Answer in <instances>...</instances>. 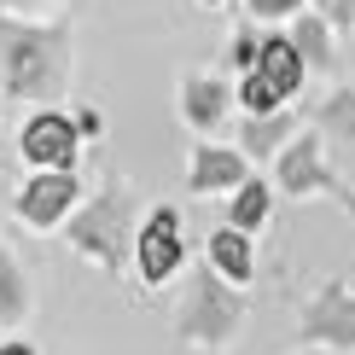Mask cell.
Segmentation results:
<instances>
[{"instance_id": "1", "label": "cell", "mask_w": 355, "mask_h": 355, "mask_svg": "<svg viewBox=\"0 0 355 355\" xmlns=\"http://www.w3.org/2000/svg\"><path fill=\"white\" fill-rule=\"evenodd\" d=\"M175 268H181V227H175V210H157L152 227L140 233V274L169 279Z\"/></svg>"}, {"instance_id": "2", "label": "cell", "mask_w": 355, "mask_h": 355, "mask_svg": "<svg viewBox=\"0 0 355 355\" xmlns=\"http://www.w3.org/2000/svg\"><path fill=\"white\" fill-rule=\"evenodd\" d=\"M70 152H76V128H70L64 116H35V123L24 128V157H29V164L64 169Z\"/></svg>"}, {"instance_id": "3", "label": "cell", "mask_w": 355, "mask_h": 355, "mask_svg": "<svg viewBox=\"0 0 355 355\" xmlns=\"http://www.w3.org/2000/svg\"><path fill=\"white\" fill-rule=\"evenodd\" d=\"M76 198V175H41V181H29L24 187V198H18V210L29 216V221H58L64 216V204Z\"/></svg>"}, {"instance_id": "4", "label": "cell", "mask_w": 355, "mask_h": 355, "mask_svg": "<svg viewBox=\"0 0 355 355\" xmlns=\"http://www.w3.org/2000/svg\"><path fill=\"white\" fill-rule=\"evenodd\" d=\"M257 70L279 87V94H291V87L303 82V58H297V47H291V41H268V47L257 53Z\"/></svg>"}, {"instance_id": "5", "label": "cell", "mask_w": 355, "mask_h": 355, "mask_svg": "<svg viewBox=\"0 0 355 355\" xmlns=\"http://www.w3.org/2000/svg\"><path fill=\"white\" fill-rule=\"evenodd\" d=\"M245 175V164L233 152H198V169H192V187L210 192V187H233Z\"/></svg>"}, {"instance_id": "6", "label": "cell", "mask_w": 355, "mask_h": 355, "mask_svg": "<svg viewBox=\"0 0 355 355\" xmlns=\"http://www.w3.org/2000/svg\"><path fill=\"white\" fill-rule=\"evenodd\" d=\"M210 257H216V268L227 274V279H245V274H250V245H245V233H216V239H210Z\"/></svg>"}, {"instance_id": "7", "label": "cell", "mask_w": 355, "mask_h": 355, "mask_svg": "<svg viewBox=\"0 0 355 355\" xmlns=\"http://www.w3.org/2000/svg\"><path fill=\"white\" fill-rule=\"evenodd\" d=\"M262 216H268V187H262V181H245L239 198H233V221H239V227H257Z\"/></svg>"}, {"instance_id": "8", "label": "cell", "mask_w": 355, "mask_h": 355, "mask_svg": "<svg viewBox=\"0 0 355 355\" xmlns=\"http://www.w3.org/2000/svg\"><path fill=\"white\" fill-rule=\"evenodd\" d=\"M279 99H286V94H279V87H274L268 76H262V70H257V76L245 82V105H250V111H274Z\"/></svg>"}, {"instance_id": "9", "label": "cell", "mask_w": 355, "mask_h": 355, "mask_svg": "<svg viewBox=\"0 0 355 355\" xmlns=\"http://www.w3.org/2000/svg\"><path fill=\"white\" fill-rule=\"evenodd\" d=\"M257 6H262V12H286L291 0H257Z\"/></svg>"}, {"instance_id": "10", "label": "cell", "mask_w": 355, "mask_h": 355, "mask_svg": "<svg viewBox=\"0 0 355 355\" xmlns=\"http://www.w3.org/2000/svg\"><path fill=\"white\" fill-rule=\"evenodd\" d=\"M0 355H35V349H29V344H6V349H0Z\"/></svg>"}]
</instances>
